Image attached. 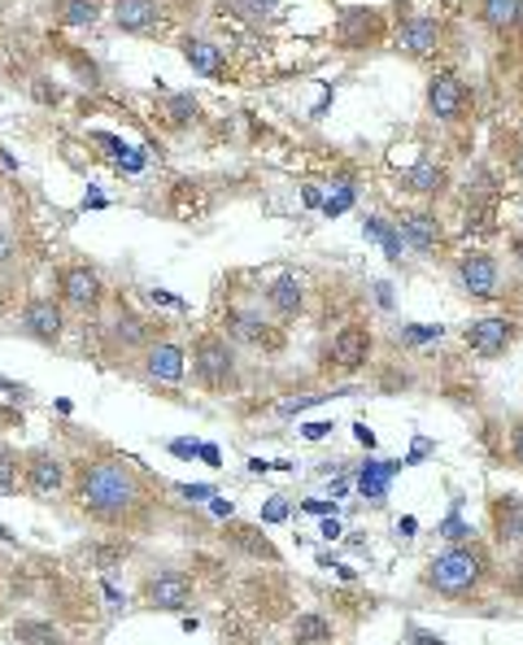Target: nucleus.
Wrapping results in <instances>:
<instances>
[{"instance_id": "41", "label": "nucleus", "mask_w": 523, "mask_h": 645, "mask_svg": "<svg viewBox=\"0 0 523 645\" xmlns=\"http://www.w3.org/2000/svg\"><path fill=\"white\" fill-rule=\"evenodd\" d=\"M262 519H266V523H279V519H288V502H279V498H275V502H266Z\"/></svg>"}, {"instance_id": "35", "label": "nucleus", "mask_w": 523, "mask_h": 645, "mask_svg": "<svg viewBox=\"0 0 523 645\" xmlns=\"http://www.w3.org/2000/svg\"><path fill=\"white\" fill-rule=\"evenodd\" d=\"M441 323H427V327H401V341L405 345H423V341H441Z\"/></svg>"}, {"instance_id": "17", "label": "nucleus", "mask_w": 523, "mask_h": 645, "mask_svg": "<svg viewBox=\"0 0 523 645\" xmlns=\"http://www.w3.org/2000/svg\"><path fill=\"white\" fill-rule=\"evenodd\" d=\"M166 0H114L110 4V18L123 35H153L166 26Z\"/></svg>"}, {"instance_id": "34", "label": "nucleus", "mask_w": 523, "mask_h": 645, "mask_svg": "<svg viewBox=\"0 0 523 645\" xmlns=\"http://www.w3.org/2000/svg\"><path fill=\"white\" fill-rule=\"evenodd\" d=\"M349 205H354V184H341V192L323 201V214H327V219H336V214H345Z\"/></svg>"}, {"instance_id": "13", "label": "nucleus", "mask_w": 523, "mask_h": 645, "mask_svg": "<svg viewBox=\"0 0 523 645\" xmlns=\"http://www.w3.org/2000/svg\"><path fill=\"white\" fill-rule=\"evenodd\" d=\"M392 223H397L405 249H414L419 258H436L445 249V227H441V219L432 210H401Z\"/></svg>"}, {"instance_id": "10", "label": "nucleus", "mask_w": 523, "mask_h": 645, "mask_svg": "<svg viewBox=\"0 0 523 645\" xmlns=\"http://www.w3.org/2000/svg\"><path fill=\"white\" fill-rule=\"evenodd\" d=\"M463 341H467V349H471L476 358L493 363V358H502V354L520 341V323L507 319V314H485V319H471V323H467Z\"/></svg>"}, {"instance_id": "11", "label": "nucleus", "mask_w": 523, "mask_h": 645, "mask_svg": "<svg viewBox=\"0 0 523 645\" xmlns=\"http://www.w3.org/2000/svg\"><path fill=\"white\" fill-rule=\"evenodd\" d=\"M22 489L35 498V502H53L62 489H66V463L62 454L53 449H31L22 458Z\"/></svg>"}, {"instance_id": "28", "label": "nucleus", "mask_w": 523, "mask_h": 645, "mask_svg": "<svg viewBox=\"0 0 523 645\" xmlns=\"http://www.w3.org/2000/svg\"><path fill=\"white\" fill-rule=\"evenodd\" d=\"M363 227H367V236H371V241H380V245H385V254H389L392 266H401V258H405V241H401L397 223H389V219H367Z\"/></svg>"}, {"instance_id": "24", "label": "nucleus", "mask_w": 523, "mask_h": 645, "mask_svg": "<svg viewBox=\"0 0 523 645\" xmlns=\"http://www.w3.org/2000/svg\"><path fill=\"white\" fill-rule=\"evenodd\" d=\"M405 192H414V197H441L445 192V184H449V170L441 166V162H432V157H423V162H414L410 170H405Z\"/></svg>"}, {"instance_id": "47", "label": "nucleus", "mask_w": 523, "mask_h": 645, "mask_svg": "<svg viewBox=\"0 0 523 645\" xmlns=\"http://www.w3.org/2000/svg\"><path fill=\"white\" fill-rule=\"evenodd\" d=\"M511 254H515V266L523 270V232L515 236V241H511Z\"/></svg>"}, {"instance_id": "14", "label": "nucleus", "mask_w": 523, "mask_h": 645, "mask_svg": "<svg viewBox=\"0 0 523 645\" xmlns=\"http://www.w3.org/2000/svg\"><path fill=\"white\" fill-rule=\"evenodd\" d=\"M140 598H144L153 611H183V607H192V576H188V571H175V567L153 571V576L140 585Z\"/></svg>"}, {"instance_id": "15", "label": "nucleus", "mask_w": 523, "mask_h": 645, "mask_svg": "<svg viewBox=\"0 0 523 645\" xmlns=\"http://www.w3.org/2000/svg\"><path fill=\"white\" fill-rule=\"evenodd\" d=\"M179 53H183V62H188L201 79H210V84H227V79H232V62H227L223 44H214V40H205V35H183V40H179Z\"/></svg>"}, {"instance_id": "9", "label": "nucleus", "mask_w": 523, "mask_h": 645, "mask_svg": "<svg viewBox=\"0 0 523 645\" xmlns=\"http://www.w3.org/2000/svg\"><path fill=\"white\" fill-rule=\"evenodd\" d=\"M385 35H389V18H385L380 9L349 4V9H341V18H336V44H341L345 53L376 48V44H385Z\"/></svg>"}, {"instance_id": "31", "label": "nucleus", "mask_w": 523, "mask_h": 645, "mask_svg": "<svg viewBox=\"0 0 523 645\" xmlns=\"http://www.w3.org/2000/svg\"><path fill=\"white\" fill-rule=\"evenodd\" d=\"M31 97H35L40 105H62L66 92H62V84H48V75H35V79H31Z\"/></svg>"}, {"instance_id": "44", "label": "nucleus", "mask_w": 523, "mask_h": 645, "mask_svg": "<svg viewBox=\"0 0 523 645\" xmlns=\"http://www.w3.org/2000/svg\"><path fill=\"white\" fill-rule=\"evenodd\" d=\"M101 589H105V598H110V607H123V602H127V598H123V593H119V589H114V585H110V580H105V585H101Z\"/></svg>"}, {"instance_id": "23", "label": "nucleus", "mask_w": 523, "mask_h": 645, "mask_svg": "<svg viewBox=\"0 0 523 645\" xmlns=\"http://www.w3.org/2000/svg\"><path fill=\"white\" fill-rule=\"evenodd\" d=\"M48 13H53L57 26L84 31V26H97V22H101L105 0H48Z\"/></svg>"}, {"instance_id": "45", "label": "nucleus", "mask_w": 523, "mask_h": 645, "mask_svg": "<svg viewBox=\"0 0 523 645\" xmlns=\"http://www.w3.org/2000/svg\"><path fill=\"white\" fill-rule=\"evenodd\" d=\"M319 532H323V536H327V541H336V536H341V523H336V519H327V523H323V527H319Z\"/></svg>"}, {"instance_id": "3", "label": "nucleus", "mask_w": 523, "mask_h": 645, "mask_svg": "<svg viewBox=\"0 0 523 645\" xmlns=\"http://www.w3.org/2000/svg\"><path fill=\"white\" fill-rule=\"evenodd\" d=\"M192 376L205 392H232L241 385L236 376V349L223 332H201L192 341Z\"/></svg>"}, {"instance_id": "42", "label": "nucleus", "mask_w": 523, "mask_h": 645, "mask_svg": "<svg viewBox=\"0 0 523 645\" xmlns=\"http://www.w3.org/2000/svg\"><path fill=\"white\" fill-rule=\"evenodd\" d=\"M0 392H4V397H18V401H26V397H31L26 388H22V385H13V380H4V376H0Z\"/></svg>"}, {"instance_id": "30", "label": "nucleus", "mask_w": 523, "mask_h": 645, "mask_svg": "<svg viewBox=\"0 0 523 645\" xmlns=\"http://www.w3.org/2000/svg\"><path fill=\"white\" fill-rule=\"evenodd\" d=\"M22 485V454L0 441V498H13Z\"/></svg>"}, {"instance_id": "46", "label": "nucleus", "mask_w": 523, "mask_h": 645, "mask_svg": "<svg viewBox=\"0 0 523 645\" xmlns=\"http://www.w3.org/2000/svg\"><path fill=\"white\" fill-rule=\"evenodd\" d=\"M511 589H515V593H523V558L515 563V571H511Z\"/></svg>"}, {"instance_id": "4", "label": "nucleus", "mask_w": 523, "mask_h": 645, "mask_svg": "<svg viewBox=\"0 0 523 645\" xmlns=\"http://www.w3.org/2000/svg\"><path fill=\"white\" fill-rule=\"evenodd\" d=\"M53 288H57V301L75 314H101L105 305V279L97 266L88 262H66L53 270Z\"/></svg>"}, {"instance_id": "26", "label": "nucleus", "mask_w": 523, "mask_h": 645, "mask_svg": "<svg viewBox=\"0 0 523 645\" xmlns=\"http://www.w3.org/2000/svg\"><path fill=\"white\" fill-rule=\"evenodd\" d=\"M13 642L18 645H70V637L48 624V620H18L13 624Z\"/></svg>"}, {"instance_id": "7", "label": "nucleus", "mask_w": 523, "mask_h": 645, "mask_svg": "<svg viewBox=\"0 0 523 645\" xmlns=\"http://www.w3.org/2000/svg\"><path fill=\"white\" fill-rule=\"evenodd\" d=\"M454 279L458 288L471 297V301H498L507 288H502V262L493 258L489 249H467L454 262Z\"/></svg>"}, {"instance_id": "20", "label": "nucleus", "mask_w": 523, "mask_h": 645, "mask_svg": "<svg viewBox=\"0 0 523 645\" xmlns=\"http://www.w3.org/2000/svg\"><path fill=\"white\" fill-rule=\"evenodd\" d=\"M266 305H270V314L283 319V323L301 319V310H305V279H301L297 270L275 275V279L266 283Z\"/></svg>"}, {"instance_id": "36", "label": "nucleus", "mask_w": 523, "mask_h": 645, "mask_svg": "<svg viewBox=\"0 0 523 645\" xmlns=\"http://www.w3.org/2000/svg\"><path fill=\"white\" fill-rule=\"evenodd\" d=\"M13 262H18V241H13V232L0 223V270L13 266Z\"/></svg>"}, {"instance_id": "29", "label": "nucleus", "mask_w": 523, "mask_h": 645, "mask_svg": "<svg viewBox=\"0 0 523 645\" xmlns=\"http://www.w3.org/2000/svg\"><path fill=\"white\" fill-rule=\"evenodd\" d=\"M84 558H88L97 571H110V567H119V563L127 558V545H123V541H92V545H84Z\"/></svg>"}, {"instance_id": "48", "label": "nucleus", "mask_w": 523, "mask_h": 645, "mask_svg": "<svg viewBox=\"0 0 523 645\" xmlns=\"http://www.w3.org/2000/svg\"><path fill=\"white\" fill-rule=\"evenodd\" d=\"M376 301H380V305H392V292H389V283H376Z\"/></svg>"}, {"instance_id": "8", "label": "nucleus", "mask_w": 523, "mask_h": 645, "mask_svg": "<svg viewBox=\"0 0 523 645\" xmlns=\"http://www.w3.org/2000/svg\"><path fill=\"white\" fill-rule=\"evenodd\" d=\"M18 332H22L26 341L44 345V349L62 345V336H66V305H62L57 297H44V292L26 297V305H22V314H18Z\"/></svg>"}, {"instance_id": "39", "label": "nucleus", "mask_w": 523, "mask_h": 645, "mask_svg": "<svg viewBox=\"0 0 523 645\" xmlns=\"http://www.w3.org/2000/svg\"><path fill=\"white\" fill-rule=\"evenodd\" d=\"M170 454H175V458H197L201 445H197V441H170Z\"/></svg>"}, {"instance_id": "32", "label": "nucleus", "mask_w": 523, "mask_h": 645, "mask_svg": "<svg viewBox=\"0 0 523 645\" xmlns=\"http://www.w3.org/2000/svg\"><path fill=\"white\" fill-rule=\"evenodd\" d=\"M441 536H445L449 545H463V541H471V536H476V527H471L463 515H449L445 523H441Z\"/></svg>"}, {"instance_id": "43", "label": "nucleus", "mask_w": 523, "mask_h": 645, "mask_svg": "<svg viewBox=\"0 0 523 645\" xmlns=\"http://www.w3.org/2000/svg\"><path fill=\"white\" fill-rule=\"evenodd\" d=\"M197 458H205L210 467H219V445H201V454Z\"/></svg>"}, {"instance_id": "5", "label": "nucleus", "mask_w": 523, "mask_h": 645, "mask_svg": "<svg viewBox=\"0 0 523 645\" xmlns=\"http://www.w3.org/2000/svg\"><path fill=\"white\" fill-rule=\"evenodd\" d=\"M392 48L405 53L410 62H432L441 48H445V22L436 13H401L397 26H392Z\"/></svg>"}, {"instance_id": "21", "label": "nucleus", "mask_w": 523, "mask_h": 645, "mask_svg": "<svg viewBox=\"0 0 523 645\" xmlns=\"http://www.w3.org/2000/svg\"><path fill=\"white\" fill-rule=\"evenodd\" d=\"M476 18L489 35L498 40H515L523 35V0H480L476 4Z\"/></svg>"}, {"instance_id": "50", "label": "nucleus", "mask_w": 523, "mask_h": 645, "mask_svg": "<svg viewBox=\"0 0 523 645\" xmlns=\"http://www.w3.org/2000/svg\"><path fill=\"white\" fill-rule=\"evenodd\" d=\"M358 441L371 449V445H376V432H371V427H358Z\"/></svg>"}, {"instance_id": "6", "label": "nucleus", "mask_w": 523, "mask_h": 645, "mask_svg": "<svg viewBox=\"0 0 523 645\" xmlns=\"http://www.w3.org/2000/svg\"><path fill=\"white\" fill-rule=\"evenodd\" d=\"M471 110H476V97H471V88H467V79L458 70H436L427 79V114L436 123L458 127V123L471 119Z\"/></svg>"}, {"instance_id": "27", "label": "nucleus", "mask_w": 523, "mask_h": 645, "mask_svg": "<svg viewBox=\"0 0 523 645\" xmlns=\"http://www.w3.org/2000/svg\"><path fill=\"white\" fill-rule=\"evenodd\" d=\"M288 642L292 645H327L332 642V624L323 615H297L292 629H288Z\"/></svg>"}, {"instance_id": "33", "label": "nucleus", "mask_w": 523, "mask_h": 645, "mask_svg": "<svg viewBox=\"0 0 523 645\" xmlns=\"http://www.w3.org/2000/svg\"><path fill=\"white\" fill-rule=\"evenodd\" d=\"M166 114H170V123H192L197 119V101L192 97H166Z\"/></svg>"}, {"instance_id": "18", "label": "nucleus", "mask_w": 523, "mask_h": 645, "mask_svg": "<svg viewBox=\"0 0 523 645\" xmlns=\"http://www.w3.org/2000/svg\"><path fill=\"white\" fill-rule=\"evenodd\" d=\"M105 341H110V349L114 354H144L148 345H153V336H148V323L131 310L127 301H119V310H114V319L105 323Z\"/></svg>"}, {"instance_id": "12", "label": "nucleus", "mask_w": 523, "mask_h": 645, "mask_svg": "<svg viewBox=\"0 0 523 645\" xmlns=\"http://www.w3.org/2000/svg\"><path fill=\"white\" fill-rule=\"evenodd\" d=\"M223 336L227 341H241V345H254V349H279L283 345V336H279V327L254 310V305H227V314H223Z\"/></svg>"}, {"instance_id": "49", "label": "nucleus", "mask_w": 523, "mask_h": 645, "mask_svg": "<svg viewBox=\"0 0 523 645\" xmlns=\"http://www.w3.org/2000/svg\"><path fill=\"white\" fill-rule=\"evenodd\" d=\"M305 511H310V515H327V511H332V502H305Z\"/></svg>"}, {"instance_id": "40", "label": "nucleus", "mask_w": 523, "mask_h": 645, "mask_svg": "<svg viewBox=\"0 0 523 645\" xmlns=\"http://www.w3.org/2000/svg\"><path fill=\"white\" fill-rule=\"evenodd\" d=\"M511 458H515V467L523 471V419L515 423V432H511Z\"/></svg>"}, {"instance_id": "2", "label": "nucleus", "mask_w": 523, "mask_h": 645, "mask_svg": "<svg viewBox=\"0 0 523 645\" xmlns=\"http://www.w3.org/2000/svg\"><path fill=\"white\" fill-rule=\"evenodd\" d=\"M489 571H493V563H489L485 545H476V541L445 545L441 554L427 558V567H423V589H432V593H441V598H449V602H463V598H476V593L485 589Z\"/></svg>"}, {"instance_id": "16", "label": "nucleus", "mask_w": 523, "mask_h": 645, "mask_svg": "<svg viewBox=\"0 0 523 645\" xmlns=\"http://www.w3.org/2000/svg\"><path fill=\"white\" fill-rule=\"evenodd\" d=\"M371 349H376V336H371L367 323H345V327L332 336V363H336L345 376L363 371V367L371 363Z\"/></svg>"}, {"instance_id": "22", "label": "nucleus", "mask_w": 523, "mask_h": 645, "mask_svg": "<svg viewBox=\"0 0 523 645\" xmlns=\"http://www.w3.org/2000/svg\"><path fill=\"white\" fill-rule=\"evenodd\" d=\"M223 541H227L232 549L258 558V563H279V549L270 545V536L262 532L258 523H227V527H223Z\"/></svg>"}, {"instance_id": "19", "label": "nucleus", "mask_w": 523, "mask_h": 645, "mask_svg": "<svg viewBox=\"0 0 523 645\" xmlns=\"http://www.w3.org/2000/svg\"><path fill=\"white\" fill-rule=\"evenodd\" d=\"M144 376H148L153 385H183V376H188V354H183V345H175V341H153V345L144 349Z\"/></svg>"}, {"instance_id": "25", "label": "nucleus", "mask_w": 523, "mask_h": 645, "mask_svg": "<svg viewBox=\"0 0 523 645\" xmlns=\"http://www.w3.org/2000/svg\"><path fill=\"white\" fill-rule=\"evenodd\" d=\"M493 532H498V541H502V545H515V541H523V498L507 493V498H498V502H493Z\"/></svg>"}, {"instance_id": "38", "label": "nucleus", "mask_w": 523, "mask_h": 645, "mask_svg": "<svg viewBox=\"0 0 523 645\" xmlns=\"http://www.w3.org/2000/svg\"><path fill=\"white\" fill-rule=\"evenodd\" d=\"M332 427H336V423H327V419H314V423H305V441H323Z\"/></svg>"}, {"instance_id": "37", "label": "nucleus", "mask_w": 523, "mask_h": 645, "mask_svg": "<svg viewBox=\"0 0 523 645\" xmlns=\"http://www.w3.org/2000/svg\"><path fill=\"white\" fill-rule=\"evenodd\" d=\"M179 493H183L188 502H205V498H214V489H210V485H179Z\"/></svg>"}, {"instance_id": "1", "label": "nucleus", "mask_w": 523, "mask_h": 645, "mask_svg": "<svg viewBox=\"0 0 523 645\" xmlns=\"http://www.w3.org/2000/svg\"><path fill=\"white\" fill-rule=\"evenodd\" d=\"M75 502L79 511L97 523H110V527H135L144 515V480L140 471L127 467L123 458H97L79 471L75 480Z\"/></svg>"}]
</instances>
